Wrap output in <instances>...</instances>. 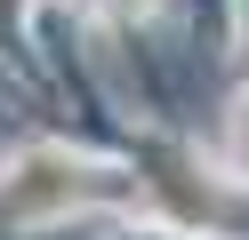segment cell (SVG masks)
<instances>
[{"instance_id": "obj_1", "label": "cell", "mask_w": 249, "mask_h": 240, "mask_svg": "<svg viewBox=\"0 0 249 240\" xmlns=\"http://www.w3.org/2000/svg\"><path fill=\"white\" fill-rule=\"evenodd\" d=\"M89 192V168L65 152H24L17 168H8V184H0V216H17V224H40L56 216V208H72Z\"/></svg>"}, {"instance_id": "obj_2", "label": "cell", "mask_w": 249, "mask_h": 240, "mask_svg": "<svg viewBox=\"0 0 249 240\" xmlns=\"http://www.w3.org/2000/svg\"><path fill=\"white\" fill-rule=\"evenodd\" d=\"M241 144H249V104H241Z\"/></svg>"}]
</instances>
